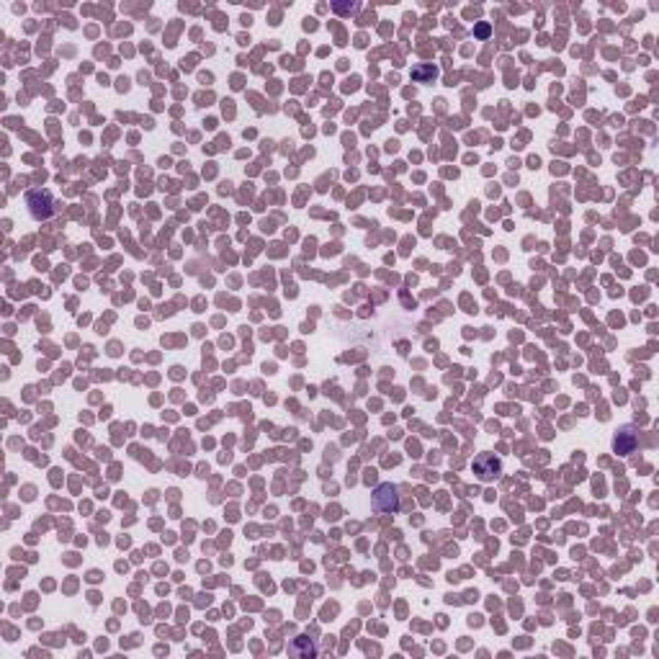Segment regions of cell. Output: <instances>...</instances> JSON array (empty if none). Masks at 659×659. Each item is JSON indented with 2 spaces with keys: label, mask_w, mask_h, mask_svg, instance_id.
Here are the masks:
<instances>
[{
  "label": "cell",
  "mask_w": 659,
  "mask_h": 659,
  "mask_svg": "<svg viewBox=\"0 0 659 659\" xmlns=\"http://www.w3.org/2000/svg\"><path fill=\"white\" fill-rule=\"evenodd\" d=\"M26 206H29V214H32L36 222H44V219L54 216L60 203H57V199L52 196V191H47V188H32V191L26 193Z\"/></svg>",
  "instance_id": "obj_1"
},
{
  "label": "cell",
  "mask_w": 659,
  "mask_h": 659,
  "mask_svg": "<svg viewBox=\"0 0 659 659\" xmlns=\"http://www.w3.org/2000/svg\"><path fill=\"white\" fill-rule=\"evenodd\" d=\"M373 510L376 512H397L399 510V492L394 484H379L373 492Z\"/></svg>",
  "instance_id": "obj_2"
},
{
  "label": "cell",
  "mask_w": 659,
  "mask_h": 659,
  "mask_svg": "<svg viewBox=\"0 0 659 659\" xmlns=\"http://www.w3.org/2000/svg\"><path fill=\"white\" fill-rule=\"evenodd\" d=\"M474 471H477V477L482 479V482H492V479L500 477L502 471L500 458H495L492 453H482V456L474 461Z\"/></svg>",
  "instance_id": "obj_3"
},
{
  "label": "cell",
  "mask_w": 659,
  "mask_h": 659,
  "mask_svg": "<svg viewBox=\"0 0 659 659\" xmlns=\"http://www.w3.org/2000/svg\"><path fill=\"white\" fill-rule=\"evenodd\" d=\"M638 446V433L634 430L631 425L621 427L616 433V440H613V448H616V453H623V456H628V453H634Z\"/></svg>",
  "instance_id": "obj_4"
},
{
  "label": "cell",
  "mask_w": 659,
  "mask_h": 659,
  "mask_svg": "<svg viewBox=\"0 0 659 659\" xmlns=\"http://www.w3.org/2000/svg\"><path fill=\"white\" fill-rule=\"evenodd\" d=\"M288 651H291V654H297V657H314V654H317V647L312 644V638L301 636V638H297L291 647H288Z\"/></svg>",
  "instance_id": "obj_5"
},
{
  "label": "cell",
  "mask_w": 659,
  "mask_h": 659,
  "mask_svg": "<svg viewBox=\"0 0 659 659\" xmlns=\"http://www.w3.org/2000/svg\"><path fill=\"white\" fill-rule=\"evenodd\" d=\"M412 75H415L417 80H427V77L433 80V77L438 75V70H436V67H417V70H415Z\"/></svg>",
  "instance_id": "obj_6"
}]
</instances>
